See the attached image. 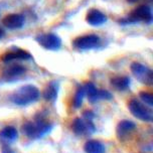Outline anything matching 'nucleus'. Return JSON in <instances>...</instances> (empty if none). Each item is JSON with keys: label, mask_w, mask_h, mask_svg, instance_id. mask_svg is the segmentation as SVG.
<instances>
[{"label": "nucleus", "mask_w": 153, "mask_h": 153, "mask_svg": "<svg viewBox=\"0 0 153 153\" xmlns=\"http://www.w3.org/2000/svg\"><path fill=\"white\" fill-rule=\"evenodd\" d=\"M53 128V123H51L43 113H38L34 117L33 121H27L21 127V132L31 140L42 139L51 132Z\"/></svg>", "instance_id": "obj_1"}, {"label": "nucleus", "mask_w": 153, "mask_h": 153, "mask_svg": "<svg viewBox=\"0 0 153 153\" xmlns=\"http://www.w3.org/2000/svg\"><path fill=\"white\" fill-rule=\"evenodd\" d=\"M39 90L33 85H25L20 87L18 90L10 96V101L16 106H28L32 103H35L39 99Z\"/></svg>", "instance_id": "obj_2"}, {"label": "nucleus", "mask_w": 153, "mask_h": 153, "mask_svg": "<svg viewBox=\"0 0 153 153\" xmlns=\"http://www.w3.org/2000/svg\"><path fill=\"white\" fill-rule=\"evenodd\" d=\"M145 22L150 24L152 22V11L148 5H140L136 7L132 12L128 15V17L119 20L120 23H135V22Z\"/></svg>", "instance_id": "obj_3"}, {"label": "nucleus", "mask_w": 153, "mask_h": 153, "mask_svg": "<svg viewBox=\"0 0 153 153\" xmlns=\"http://www.w3.org/2000/svg\"><path fill=\"white\" fill-rule=\"evenodd\" d=\"M128 108L131 114L135 118H137L144 122H152L153 121V111L152 109L142 103L137 99H132L128 104Z\"/></svg>", "instance_id": "obj_4"}, {"label": "nucleus", "mask_w": 153, "mask_h": 153, "mask_svg": "<svg viewBox=\"0 0 153 153\" xmlns=\"http://www.w3.org/2000/svg\"><path fill=\"white\" fill-rule=\"evenodd\" d=\"M101 42L102 40L97 34H86L76 37L73 42V45L79 51H91L100 48Z\"/></svg>", "instance_id": "obj_5"}, {"label": "nucleus", "mask_w": 153, "mask_h": 153, "mask_svg": "<svg viewBox=\"0 0 153 153\" xmlns=\"http://www.w3.org/2000/svg\"><path fill=\"white\" fill-rule=\"evenodd\" d=\"M130 69L135 79L141 84L146 86H151L153 84V72L147 65L140 62H132Z\"/></svg>", "instance_id": "obj_6"}, {"label": "nucleus", "mask_w": 153, "mask_h": 153, "mask_svg": "<svg viewBox=\"0 0 153 153\" xmlns=\"http://www.w3.org/2000/svg\"><path fill=\"white\" fill-rule=\"evenodd\" d=\"M85 93L88 96L90 103L94 104L99 102L100 100H112L113 96L107 90H99L94 84L89 82L84 86Z\"/></svg>", "instance_id": "obj_7"}, {"label": "nucleus", "mask_w": 153, "mask_h": 153, "mask_svg": "<svg viewBox=\"0 0 153 153\" xmlns=\"http://www.w3.org/2000/svg\"><path fill=\"white\" fill-rule=\"evenodd\" d=\"M35 40L40 46L48 51H59L62 46V39L54 33H42L37 35Z\"/></svg>", "instance_id": "obj_8"}, {"label": "nucleus", "mask_w": 153, "mask_h": 153, "mask_svg": "<svg viewBox=\"0 0 153 153\" xmlns=\"http://www.w3.org/2000/svg\"><path fill=\"white\" fill-rule=\"evenodd\" d=\"M72 129L76 136H88L96 132V126L93 121L84 118H76L72 124Z\"/></svg>", "instance_id": "obj_9"}, {"label": "nucleus", "mask_w": 153, "mask_h": 153, "mask_svg": "<svg viewBox=\"0 0 153 153\" xmlns=\"http://www.w3.org/2000/svg\"><path fill=\"white\" fill-rule=\"evenodd\" d=\"M136 129V124L130 120H122L118 123L116 127V135L120 141H124Z\"/></svg>", "instance_id": "obj_10"}, {"label": "nucleus", "mask_w": 153, "mask_h": 153, "mask_svg": "<svg viewBox=\"0 0 153 153\" xmlns=\"http://www.w3.org/2000/svg\"><path fill=\"white\" fill-rule=\"evenodd\" d=\"M24 22H25V18L22 14H19V13L8 14L2 20V23L8 29H19L24 25Z\"/></svg>", "instance_id": "obj_11"}, {"label": "nucleus", "mask_w": 153, "mask_h": 153, "mask_svg": "<svg viewBox=\"0 0 153 153\" xmlns=\"http://www.w3.org/2000/svg\"><path fill=\"white\" fill-rule=\"evenodd\" d=\"M2 62H13V61H17V59H21V61H27V59H31V54L27 51L20 50V48H16L13 51H9V53H6L2 56Z\"/></svg>", "instance_id": "obj_12"}, {"label": "nucleus", "mask_w": 153, "mask_h": 153, "mask_svg": "<svg viewBox=\"0 0 153 153\" xmlns=\"http://www.w3.org/2000/svg\"><path fill=\"white\" fill-rule=\"evenodd\" d=\"M108 17L102 11L98 9H91L87 13L86 21L92 26H100L107 22Z\"/></svg>", "instance_id": "obj_13"}, {"label": "nucleus", "mask_w": 153, "mask_h": 153, "mask_svg": "<svg viewBox=\"0 0 153 153\" xmlns=\"http://www.w3.org/2000/svg\"><path fill=\"white\" fill-rule=\"evenodd\" d=\"M26 72V69L24 67L20 65H12L10 67L6 68L3 71V74H2V76L5 81L10 82L13 81L15 79L20 78L21 76H23Z\"/></svg>", "instance_id": "obj_14"}, {"label": "nucleus", "mask_w": 153, "mask_h": 153, "mask_svg": "<svg viewBox=\"0 0 153 153\" xmlns=\"http://www.w3.org/2000/svg\"><path fill=\"white\" fill-rule=\"evenodd\" d=\"M18 132L15 127L13 126H6L0 131V141L5 145H9L17 140Z\"/></svg>", "instance_id": "obj_15"}, {"label": "nucleus", "mask_w": 153, "mask_h": 153, "mask_svg": "<svg viewBox=\"0 0 153 153\" xmlns=\"http://www.w3.org/2000/svg\"><path fill=\"white\" fill-rule=\"evenodd\" d=\"M59 82L56 81H51L48 83V85L46 86V88L43 91V99L48 102L54 103L57 99V95H59Z\"/></svg>", "instance_id": "obj_16"}, {"label": "nucleus", "mask_w": 153, "mask_h": 153, "mask_svg": "<svg viewBox=\"0 0 153 153\" xmlns=\"http://www.w3.org/2000/svg\"><path fill=\"white\" fill-rule=\"evenodd\" d=\"M84 151L86 153H106V147L101 141L91 139L85 143Z\"/></svg>", "instance_id": "obj_17"}, {"label": "nucleus", "mask_w": 153, "mask_h": 153, "mask_svg": "<svg viewBox=\"0 0 153 153\" xmlns=\"http://www.w3.org/2000/svg\"><path fill=\"white\" fill-rule=\"evenodd\" d=\"M110 83L111 86L117 91H126L130 88L131 80L126 76H115V78L111 79Z\"/></svg>", "instance_id": "obj_18"}, {"label": "nucleus", "mask_w": 153, "mask_h": 153, "mask_svg": "<svg viewBox=\"0 0 153 153\" xmlns=\"http://www.w3.org/2000/svg\"><path fill=\"white\" fill-rule=\"evenodd\" d=\"M85 88L84 86H79L78 89L76 91V94H75V97H74V100H73V106L75 109H79L82 107L83 105V101H84V98H85Z\"/></svg>", "instance_id": "obj_19"}, {"label": "nucleus", "mask_w": 153, "mask_h": 153, "mask_svg": "<svg viewBox=\"0 0 153 153\" xmlns=\"http://www.w3.org/2000/svg\"><path fill=\"white\" fill-rule=\"evenodd\" d=\"M139 97H140L142 102L145 104V105H147L150 108L153 107V96H152V94H150V93H148V92H140Z\"/></svg>", "instance_id": "obj_20"}, {"label": "nucleus", "mask_w": 153, "mask_h": 153, "mask_svg": "<svg viewBox=\"0 0 153 153\" xmlns=\"http://www.w3.org/2000/svg\"><path fill=\"white\" fill-rule=\"evenodd\" d=\"M96 115L93 111L91 110H88V111H85L83 113V118L85 120H89V121H93L95 119Z\"/></svg>", "instance_id": "obj_21"}, {"label": "nucleus", "mask_w": 153, "mask_h": 153, "mask_svg": "<svg viewBox=\"0 0 153 153\" xmlns=\"http://www.w3.org/2000/svg\"><path fill=\"white\" fill-rule=\"evenodd\" d=\"M1 153H15V152H14V150L10 148L8 145H4L3 148L1 150Z\"/></svg>", "instance_id": "obj_22"}, {"label": "nucleus", "mask_w": 153, "mask_h": 153, "mask_svg": "<svg viewBox=\"0 0 153 153\" xmlns=\"http://www.w3.org/2000/svg\"><path fill=\"white\" fill-rule=\"evenodd\" d=\"M3 36H4V31L2 30L1 28H0V38H2Z\"/></svg>", "instance_id": "obj_23"}, {"label": "nucleus", "mask_w": 153, "mask_h": 153, "mask_svg": "<svg viewBox=\"0 0 153 153\" xmlns=\"http://www.w3.org/2000/svg\"><path fill=\"white\" fill-rule=\"evenodd\" d=\"M136 1H138V0H128V2H131V3H134Z\"/></svg>", "instance_id": "obj_24"}]
</instances>
